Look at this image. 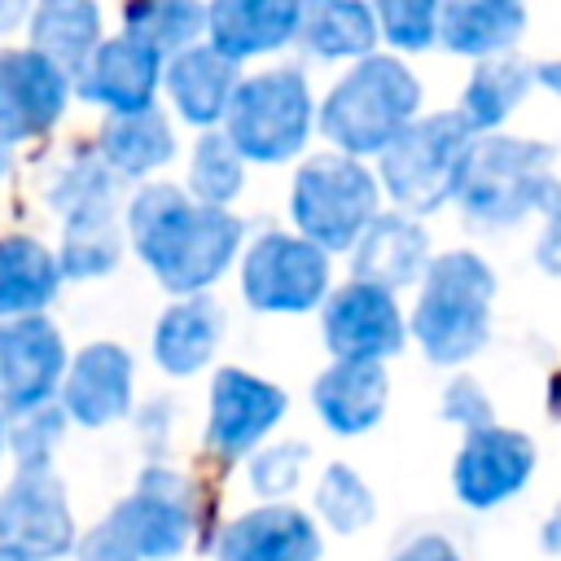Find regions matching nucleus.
I'll use <instances>...</instances> for the list:
<instances>
[{"label":"nucleus","mask_w":561,"mask_h":561,"mask_svg":"<svg viewBox=\"0 0 561 561\" xmlns=\"http://www.w3.org/2000/svg\"><path fill=\"white\" fill-rule=\"evenodd\" d=\"M351 276L373 280L381 289H408L430 267V232L421 228V215L408 210H377V219L359 232V241L346 250Z\"/></svg>","instance_id":"5701e85b"},{"label":"nucleus","mask_w":561,"mask_h":561,"mask_svg":"<svg viewBox=\"0 0 561 561\" xmlns=\"http://www.w3.org/2000/svg\"><path fill=\"white\" fill-rule=\"evenodd\" d=\"M298 44L311 61H359L377 53L381 26L368 0H311L298 26Z\"/></svg>","instance_id":"cd10ccee"},{"label":"nucleus","mask_w":561,"mask_h":561,"mask_svg":"<svg viewBox=\"0 0 561 561\" xmlns=\"http://www.w3.org/2000/svg\"><path fill=\"white\" fill-rule=\"evenodd\" d=\"M535 263H539L548 276H561V210L543 219L539 241H535Z\"/></svg>","instance_id":"ea45409f"},{"label":"nucleus","mask_w":561,"mask_h":561,"mask_svg":"<svg viewBox=\"0 0 561 561\" xmlns=\"http://www.w3.org/2000/svg\"><path fill=\"white\" fill-rule=\"evenodd\" d=\"M0 561H18V557H13V552H4V548H0Z\"/></svg>","instance_id":"49530a36"},{"label":"nucleus","mask_w":561,"mask_h":561,"mask_svg":"<svg viewBox=\"0 0 561 561\" xmlns=\"http://www.w3.org/2000/svg\"><path fill=\"white\" fill-rule=\"evenodd\" d=\"M390 561H465V552H460L447 535L425 530V535H412L408 543H399V548L390 552Z\"/></svg>","instance_id":"4c0bfd02"},{"label":"nucleus","mask_w":561,"mask_h":561,"mask_svg":"<svg viewBox=\"0 0 561 561\" xmlns=\"http://www.w3.org/2000/svg\"><path fill=\"white\" fill-rule=\"evenodd\" d=\"M175 127L158 105L145 110H127V114H110L96 131V153L105 158V167L118 180H149L162 167L175 162Z\"/></svg>","instance_id":"393cba45"},{"label":"nucleus","mask_w":561,"mask_h":561,"mask_svg":"<svg viewBox=\"0 0 561 561\" xmlns=\"http://www.w3.org/2000/svg\"><path fill=\"white\" fill-rule=\"evenodd\" d=\"M311 408L337 438H359L390 408V373L381 359H333L311 381Z\"/></svg>","instance_id":"412c9836"},{"label":"nucleus","mask_w":561,"mask_h":561,"mask_svg":"<svg viewBox=\"0 0 561 561\" xmlns=\"http://www.w3.org/2000/svg\"><path fill=\"white\" fill-rule=\"evenodd\" d=\"M307 0H210L206 39L232 61L272 57L298 39Z\"/></svg>","instance_id":"4be33fe9"},{"label":"nucleus","mask_w":561,"mask_h":561,"mask_svg":"<svg viewBox=\"0 0 561 561\" xmlns=\"http://www.w3.org/2000/svg\"><path fill=\"white\" fill-rule=\"evenodd\" d=\"M224 329H228V316L219 298H210V289L180 294L153 324V364L167 377H197L215 359Z\"/></svg>","instance_id":"b1692460"},{"label":"nucleus","mask_w":561,"mask_h":561,"mask_svg":"<svg viewBox=\"0 0 561 561\" xmlns=\"http://www.w3.org/2000/svg\"><path fill=\"white\" fill-rule=\"evenodd\" d=\"M377 210H381V184L364 158L324 149L294 171L289 184L294 232H302L329 254H346L359 241V232L377 219Z\"/></svg>","instance_id":"1a4fd4ad"},{"label":"nucleus","mask_w":561,"mask_h":561,"mask_svg":"<svg viewBox=\"0 0 561 561\" xmlns=\"http://www.w3.org/2000/svg\"><path fill=\"white\" fill-rule=\"evenodd\" d=\"M66 412L61 403H39L31 412H18L9 416V456L18 465H53V451L61 447V434H66Z\"/></svg>","instance_id":"f704fd0d"},{"label":"nucleus","mask_w":561,"mask_h":561,"mask_svg":"<svg viewBox=\"0 0 561 561\" xmlns=\"http://www.w3.org/2000/svg\"><path fill=\"white\" fill-rule=\"evenodd\" d=\"M320 333L333 359H390L408 342V316L394 289L351 276L320 302Z\"/></svg>","instance_id":"ddd939ff"},{"label":"nucleus","mask_w":561,"mask_h":561,"mask_svg":"<svg viewBox=\"0 0 561 561\" xmlns=\"http://www.w3.org/2000/svg\"><path fill=\"white\" fill-rule=\"evenodd\" d=\"M495 272L473 250L434 254L416 280V302L408 316V337L434 368H460L491 342Z\"/></svg>","instance_id":"20e7f679"},{"label":"nucleus","mask_w":561,"mask_h":561,"mask_svg":"<svg viewBox=\"0 0 561 561\" xmlns=\"http://www.w3.org/2000/svg\"><path fill=\"white\" fill-rule=\"evenodd\" d=\"M61 280V263L39 237L0 232V320L48 311Z\"/></svg>","instance_id":"bb28decb"},{"label":"nucleus","mask_w":561,"mask_h":561,"mask_svg":"<svg viewBox=\"0 0 561 561\" xmlns=\"http://www.w3.org/2000/svg\"><path fill=\"white\" fill-rule=\"evenodd\" d=\"M307 4H311V0H307Z\"/></svg>","instance_id":"de8ad7c7"},{"label":"nucleus","mask_w":561,"mask_h":561,"mask_svg":"<svg viewBox=\"0 0 561 561\" xmlns=\"http://www.w3.org/2000/svg\"><path fill=\"white\" fill-rule=\"evenodd\" d=\"M421 79L399 53H368L329 88L316 110V127L333 149L377 158L421 114Z\"/></svg>","instance_id":"39448f33"},{"label":"nucleus","mask_w":561,"mask_h":561,"mask_svg":"<svg viewBox=\"0 0 561 561\" xmlns=\"http://www.w3.org/2000/svg\"><path fill=\"white\" fill-rule=\"evenodd\" d=\"M136 434L145 438L149 451H162L167 434H171V403L167 399H149L140 412H136Z\"/></svg>","instance_id":"58836bf2"},{"label":"nucleus","mask_w":561,"mask_h":561,"mask_svg":"<svg viewBox=\"0 0 561 561\" xmlns=\"http://www.w3.org/2000/svg\"><path fill=\"white\" fill-rule=\"evenodd\" d=\"M535 88H543L548 96H557V101H561V57L535 61Z\"/></svg>","instance_id":"a19ab883"},{"label":"nucleus","mask_w":561,"mask_h":561,"mask_svg":"<svg viewBox=\"0 0 561 561\" xmlns=\"http://www.w3.org/2000/svg\"><path fill=\"white\" fill-rule=\"evenodd\" d=\"M465 224L482 232L517 228L522 219L557 215L561 210V180L552 171V145L530 136H504L486 131L473 136V149L465 158L456 197Z\"/></svg>","instance_id":"f03ea898"},{"label":"nucleus","mask_w":561,"mask_h":561,"mask_svg":"<svg viewBox=\"0 0 561 561\" xmlns=\"http://www.w3.org/2000/svg\"><path fill=\"white\" fill-rule=\"evenodd\" d=\"M4 167H9V158H4V145H0V175H4Z\"/></svg>","instance_id":"a18cd8bd"},{"label":"nucleus","mask_w":561,"mask_h":561,"mask_svg":"<svg viewBox=\"0 0 561 561\" xmlns=\"http://www.w3.org/2000/svg\"><path fill=\"white\" fill-rule=\"evenodd\" d=\"M473 149V127L456 114H416L381 153H377V184L390 206L408 215H434L456 197L465 158Z\"/></svg>","instance_id":"0eeeda50"},{"label":"nucleus","mask_w":561,"mask_h":561,"mask_svg":"<svg viewBox=\"0 0 561 561\" xmlns=\"http://www.w3.org/2000/svg\"><path fill=\"white\" fill-rule=\"evenodd\" d=\"M61 412L83 430H105L123 416H131L136 403V364L131 351L118 342H88L70 355L61 390Z\"/></svg>","instance_id":"f3484780"},{"label":"nucleus","mask_w":561,"mask_h":561,"mask_svg":"<svg viewBox=\"0 0 561 561\" xmlns=\"http://www.w3.org/2000/svg\"><path fill=\"white\" fill-rule=\"evenodd\" d=\"M79 543L66 482L53 465H18L0 486V548L18 561H61Z\"/></svg>","instance_id":"9b49d317"},{"label":"nucleus","mask_w":561,"mask_h":561,"mask_svg":"<svg viewBox=\"0 0 561 561\" xmlns=\"http://www.w3.org/2000/svg\"><path fill=\"white\" fill-rule=\"evenodd\" d=\"M285 412H289V394L276 381H267L250 368H219L210 377L202 443L219 460H245L250 451H259L272 438V430L285 421Z\"/></svg>","instance_id":"f8f14e48"},{"label":"nucleus","mask_w":561,"mask_h":561,"mask_svg":"<svg viewBox=\"0 0 561 561\" xmlns=\"http://www.w3.org/2000/svg\"><path fill=\"white\" fill-rule=\"evenodd\" d=\"M9 456V412L0 408V460Z\"/></svg>","instance_id":"c03bdc74"},{"label":"nucleus","mask_w":561,"mask_h":561,"mask_svg":"<svg viewBox=\"0 0 561 561\" xmlns=\"http://www.w3.org/2000/svg\"><path fill=\"white\" fill-rule=\"evenodd\" d=\"M543 548L561 557V508H557V513L548 517V526H543Z\"/></svg>","instance_id":"37998d69"},{"label":"nucleus","mask_w":561,"mask_h":561,"mask_svg":"<svg viewBox=\"0 0 561 561\" xmlns=\"http://www.w3.org/2000/svg\"><path fill=\"white\" fill-rule=\"evenodd\" d=\"M237 280L245 307L263 316H307L333 289V254L302 232L267 228L241 245Z\"/></svg>","instance_id":"9d476101"},{"label":"nucleus","mask_w":561,"mask_h":561,"mask_svg":"<svg viewBox=\"0 0 561 561\" xmlns=\"http://www.w3.org/2000/svg\"><path fill=\"white\" fill-rule=\"evenodd\" d=\"M26 35H31V48L53 57L75 79L88 53L105 39L101 4L96 0H35L26 13Z\"/></svg>","instance_id":"c756f323"},{"label":"nucleus","mask_w":561,"mask_h":561,"mask_svg":"<svg viewBox=\"0 0 561 561\" xmlns=\"http://www.w3.org/2000/svg\"><path fill=\"white\" fill-rule=\"evenodd\" d=\"M75 79L39 48H0V145H26L48 136L66 105Z\"/></svg>","instance_id":"2eb2a0df"},{"label":"nucleus","mask_w":561,"mask_h":561,"mask_svg":"<svg viewBox=\"0 0 561 561\" xmlns=\"http://www.w3.org/2000/svg\"><path fill=\"white\" fill-rule=\"evenodd\" d=\"M311 508H316V522H324L329 530L337 535H359L373 517H377V495L373 486L359 478V469L351 465H329L316 482V495H311Z\"/></svg>","instance_id":"473e14b6"},{"label":"nucleus","mask_w":561,"mask_h":561,"mask_svg":"<svg viewBox=\"0 0 561 561\" xmlns=\"http://www.w3.org/2000/svg\"><path fill=\"white\" fill-rule=\"evenodd\" d=\"M530 88H535V66L522 61L517 53L482 57V61H473V75L460 92L456 114L473 127V136L500 131L517 114V105L530 96Z\"/></svg>","instance_id":"c85d7f7f"},{"label":"nucleus","mask_w":561,"mask_h":561,"mask_svg":"<svg viewBox=\"0 0 561 561\" xmlns=\"http://www.w3.org/2000/svg\"><path fill=\"white\" fill-rule=\"evenodd\" d=\"M162 61L153 48L136 44L131 35H110L101 39L88 61L75 70V92L88 105H101L105 114H127V110H145L158 105L162 92Z\"/></svg>","instance_id":"a211bd4d"},{"label":"nucleus","mask_w":561,"mask_h":561,"mask_svg":"<svg viewBox=\"0 0 561 561\" xmlns=\"http://www.w3.org/2000/svg\"><path fill=\"white\" fill-rule=\"evenodd\" d=\"M526 35V0H443L438 44L451 57H500Z\"/></svg>","instance_id":"a878e982"},{"label":"nucleus","mask_w":561,"mask_h":561,"mask_svg":"<svg viewBox=\"0 0 561 561\" xmlns=\"http://www.w3.org/2000/svg\"><path fill=\"white\" fill-rule=\"evenodd\" d=\"M197 530V486L184 469L149 465L136 486L79 535V561H175Z\"/></svg>","instance_id":"7ed1b4c3"},{"label":"nucleus","mask_w":561,"mask_h":561,"mask_svg":"<svg viewBox=\"0 0 561 561\" xmlns=\"http://www.w3.org/2000/svg\"><path fill=\"white\" fill-rule=\"evenodd\" d=\"M245 167L250 162L237 153V145L224 136V127H210L193 145L184 188L206 206H232L241 197V188H245Z\"/></svg>","instance_id":"2f4dec72"},{"label":"nucleus","mask_w":561,"mask_h":561,"mask_svg":"<svg viewBox=\"0 0 561 561\" xmlns=\"http://www.w3.org/2000/svg\"><path fill=\"white\" fill-rule=\"evenodd\" d=\"M136 259L167 294H202L241 259L245 224L228 206H206L188 188L149 180L123 210Z\"/></svg>","instance_id":"f257e3e1"},{"label":"nucleus","mask_w":561,"mask_h":561,"mask_svg":"<svg viewBox=\"0 0 561 561\" xmlns=\"http://www.w3.org/2000/svg\"><path fill=\"white\" fill-rule=\"evenodd\" d=\"M219 127L250 167L294 162L316 131V96L307 88V75L298 66L241 75Z\"/></svg>","instance_id":"6e6552de"},{"label":"nucleus","mask_w":561,"mask_h":561,"mask_svg":"<svg viewBox=\"0 0 561 561\" xmlns=\"http://www.w3.org/2000/svg\"><path fill=\"white\" fill-rule=\"evenodd\" d=\"M215 552L219 561H320L324 539L316 513L289 500H263L219 530Z\"/></svg>","instance_id":"6ab92c4d"},{"label":"nucleus","mask_w":561,"mask_h":561,"mask_svg":"<svg viewBox=\"0 0 561 561\" xmlns=\"http://www.w3.org/2000/svg\"><path fill=\"white\" fill-rule=\"evenodd\" d=\"M66 364H70L66 337L44 311L0 320V408L9 416L53 403Z\"/></svg>","instance_id":"dca6fc26"},{"label":"nucleus","mask_w":561,"mask_h":561,"mask_svg":"<svg viewBox=\"0 0 561 561\" xmlns=\"http://www.w3.org/2000/svg\"><path fill=\"white\" fill-rule=\"evenodd\" d=\"M381 26V39L394 53H430L438 44L443 0H368Z\"/></svg>","instance_id":"72a5a7b5"},{"label":"nucleus","mask_w":561,"mask_h":561,"mask_svg":"<svg viewBox=\"0 0 561 561\" xmlns=\"http://www.w3.org/2000/svg\"><path fill=\"white\" fill-rule=\"evenodd\" d=\"M311 460L307 443H263L259 451H250V486L263 500H289L294 486L302 482V469Z\"/></svg>","instance_id":"c9c22d12"},{"label":"nucleus","mask_w":561,"mask_h":561,"mask_svg":"<svg viewBox=\"0 0 561 561\" xmlns=\"http://www.w3.org/2000/svg\"><path fill=\"white\" fill-rule=\"evenodd\" d=\"M443 421L460 425V430H478V425H491L495 421V408H491V394L482 390V381H473L469 373H456L447 386H443Z\"/></svg>","instance_id":"e433bc0d"},{"label":"nucleus","mask_w":561,"mask_h":561,"mask_svg":"<svg viewBox=\"0 0 561 561\" xmlns=\"http://www.w3.org/2000/svg\"><path fill=\"white\" fill-rule=\"evenodd\" d=\"M535 460L539 451L522 430H508L495 421L465 430V443L451 460V495L473 513H491L526 491Z\"/></svg>","instance_id":"4468645a"},{"label":"nucleus","mask_w":561,"mask_h":561,"mask_svg":"<svg viewBox=\"0 0 561 561\" xmlns=\"http://www.w3.org/2000/svg\"><path fill=\"white\" fill-rule=\"evenodd\" d=\"M123 35L171 57L206 35V4L202 0H127L123 4Z\"/></svg>","instance_id":"7c9ffc66"},{"label":"nucleus","mask_w":561,"mask_h":561,"mask_svg":"<svg viewBox=\"0 0 561 561\" xmlns=\"http://www.w3.org/2000/svg\"><path fill=\"white\" fill-rule=\"evenodd\" d=\"M48 206L61 215V276L96 280L110 276L123 259V224H118V175L92 149H75L48 180Z\"/></svg>","instance_id":"423d86ee"},{"label":"nucleus","mask_w":561,"mask_h":561,"mask_svg":"<svg viewBox=\"0 0 561 561\" xmlns=\"http://www.w3.org/2000/svg\"><path fill=\"white\" fill-rule=\"evenodd\" d=\"M31 4H35V0H0V35H9V31H18V26H26Z\"/></svg>","instance_id":"79ce46f5"},{"label":"nucleus","mask_w":561,"mask_h":561,"mask_svg":"<svg viewBox=\"0 0 561 561\" xmlns=\"http://www.w3.org/2000/svg\"><path fill=\"white\" fill-rule=\"evenodd\" d=\"M237 83H241V61L219 53L210 39H197L162 61V92L175 118L197 131H210L224 123Z\"/></svg>","instance_id":"aec40b11"}]
</instances>
